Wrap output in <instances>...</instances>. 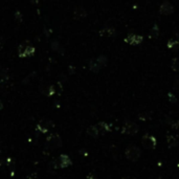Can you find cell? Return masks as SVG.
<instances>
[{
    "mask_svg": "<svg viewBox=\"0 0 179 179\" xmlns=\"http://www.w3.org/2000/svg\"><path fill=\"white\" fill-rule=\"evenodd\" d=\"M125 155L129 160L136 161V160H138V158L140 157V155H142V151H140V149L138 147H136V146H134V145H131L126 149Z\"/></svg>",
    "mask_w": 179,
    "mask_h": 179,
    "instance_id": "cell-1",
    "label": "cell"
},
{
    "mask_svg": "<svg viewBox=\"0 0 179 179\" xmlns=\"http://www.w3.org/2000/svg\"><path fill=\"white\" fill-rule=\"evenodd\" d=\"M35 54V47L29 43H23L19 46L18 56L20 58H27L32 57Z\"/></svg>",
    "mask_w": 179,
    "mask_h": 179,
    "instance_id": "cell-2",
    "label": "cell"
},
{
    "mask_svg": "<svg viewBox=\"0 0 179 179\" xmlns=\"http://www.w3.org/2000/svg\"><path fill=\"white\" fill-rule=\"evenodd\" d=\"M106 63H107V59L104 56L98 57V59L91 60L90 63H89L90 70L94 71V72H98V71L100 70L102 67H104V66L106 65Z\"/></svg>",
    "mask_w": 179,
    "mask_h": 179,
    "instance_id": "cell-3",
    "label": "cell"
},
{
    "mask_svg": "<svg viewBox=\"0 0 179 179\" xmlns=\"http://www.w3.org/2000/svg\"><path fill=\"white\" fill-rule=\"evenodd\" d=\"M46 146L51 149H57L62 146V139L58 134H51L46 140Z\"/></svg>",
    "mask_w": 179,
    "mask_h": 179,
    "instance_id": "cell-4",
    "label": "cell"
},
{
    "mask_svg": "<svg viewBox=\"0 0 179 179\" xmlns=\"http://www.w3.org/2000/svg\"><path fill=\"white\" fill-rule=\"evenodd\" d=\"M137 131H138V126L134 122H126L124 124L123 129H122L123 133L130 134V135H133V134L137 133Z\"/></svg>",
    "mask_w": 179,
    "mask_h": 179,
    "instance_id": "cell-5",
    "label": "cell"
},
{
    "mask_svg": "<svg viewBox=\"0 0 179 179\" xmlns=\"http://www.w3.org/2000/svg\"><path fill=\"white\" fill-rule=\"evenodd\" d=\"M54 164H55V167L56 168H66V167L70 166L71 160L67 155L62 154V155H60L59 157L55 160Z\"/></svg>",
    "mask_w": 179,
    "mask_h": 179,
    "instance_id": "cell-6",
    "label": "cell"
},
{
    "mask_svg": "<svg viewBox=\"0 0 179 179\" xmlns=\"http://www.w3.org/2000/svg\"><path fill=\"white\" fill-rule=\"evenodd\" d=\"M142 144L147 149H154L156 147V138L152 135H144L142 139Z\"/></svg>",
    "mask_w": 179,
    "mask_h": 179,
    "instance_id": "cell-7",
    "label": "cell"
},
{
    "mask_svg": "<svg viewBox=\"0 0 179 179\" xmlns=\"http://www.w3.org/2000/svg\"><path fill=\"white\" fill-rule=\"evenodd\" d=\"M144 40V37L140 35H134V34H129L125 38V42L128 44H132V45H137L140 44Z\"/></svg>",
    "mask_w": 179,
    "mask_h": 179,
    "instance_id": "cell-8",
    "label": "cell"
},
{
    "mask_svg": "<svg viewBox=\"0 0 179 179\" xmlns=\"http://www.w3.org/2000/svg\"><path fill=\"white\" fill-rule=\"evenodd\" d=\"M159 12H160L161 15L168 16L174 12V7H173V5L171 4L169 1H164V3L160 5V7H159Z\"/></svg>",
    "mask_w": 179,
    "mask_h": 179,
    "instance_id": "cell-9",
    "label": "cell"
},
{
    "mask_svg": "<svg viewBox=\"0 0 179 179\" xmlns=\"http://www.w3.org/2000/svg\"><path fill=\"white\" fill-rule=\"evenodd\" d=\"M167 47L172 50H178L179 49V35H175L172 39H170L167 43Z\"/></svg>",
    "mask_w": 179,
    "mask_h": 179,
    "instance_id": "cell-10",
    "label": "cell"
},
{
    "mask_svg": "<svg viewBox=\"0 0 179 179\" xmlns=\"http://www.w3.org/2000/svg\"><path fill=\"white\" fill-rule=\"evenodd\" d=\"M53 126L54 125H53V123H51L50 120H41V122L38 124L37 129L40 132H42V133H46V132L49 130V128H50V127H53Z\"/></svg>",
    "mask_w": 179,
    "mask_h": 179,
    "instance_id": "cell-11",
    "label": "cell"
},
{
    "mask_svg": "<svg viewBox=\"0 0 179 179\" xmlns=\"http://www.w3.org/2000/svg\"><path fill=\"white\" fill-rule=\"evenodd\" d=\"M101 36H105V37H112L115 35V29L113 27H105V28L100 31Z\"/></svg>",
    "mask_w": 179,
    "mask_h": 179,
    "instance_id": "cell-12",
    "label": "cell"
},
{
    "mask_svg": "<svg viewBox=\"0 0 179 179\" xmlns=\"http://www.w3.org/2000/svg\"><path fill=\"white\" fill-rule=\"evenodd\" d=\"M96 127H98L100 134H104V133H106V132L110 131V126L108 125V124H106V123H104V122L98 124V125H96Z\"/></svg>",
    "mask_w": 179,
    "mask_h": 179,
    "instance_id": "cell-13",
    "label": "cell"
},
{
    "mask_svg": "<svg viewBox=\"0 0 179 179\" xmlns=\"http://www.w3.org/2000/svg\"><path fill=\"white\" fill-rule=\"evenodd\" d=\"M41 91H42L43 94L50 96V95H53L54 93H55V88H54V86L47 85V86H44L42 89H41Z\"/></svg>",
    "mask_w": 179,
    "mask_h": 179,
    "instance_id": "cell-14",
    "label": "cell"
},
{
    "mask_svg": "<svg viewBox=\"0 0 179 179\" xmlns=\"http://www.w3.org/2000/svg\"><path fill=\"white\" fill-rule=\"evenodd\" d=\"M87 133L92 137H98V135H100V132H98V129L96 126L89 127V128L87 129Z\"/></svg>",
    "mask_w": 179,
    "mask_h": 179,
    "instance_id": "cell-15",
    "label": "cell"
},
{
    "mask_svg": "<svg viewBox=\"0 0 179 179\" xmlns=\"http://www.w3.org/2000/svg\"><path fill=\"white\" fill-rule=\"evenodd\" d=\"M158 35H159V27L157 24H155L153 27H152V29L150 31V34H149V37L150 38H152V39H154V38H157L158 37Z\"/></svg>",
    "mask_w": 179,
    "mask_h": 179,
    "instance_id": "cell-16",
    "label": "cell"
},
{
    "mask_svg": "<svg viewBox=\"0 0 179 179\" xmlns=\"http://www.w3.org/2000/svg\"><path fill=\"white\" fill-rule=\"evenodd\" d=\"M171 67L174 71H178L179 72V58H174L171 63Z\"/></svg>",
    "mask_w": 179,
    "mask_h": 179,
    "instance_id": "cell-17",
    "label": "cell"
},
{
    "mask_svg": "<svg viewBox=\"0 0 179 179\" xmlns=\"http://www.w3.org/2000/svg\"><path fill=\"white\" fill-rule=\"evenodd\" d=\"M168 145H169V147H175L176 145H177V139L175 138V136L173 135H169L168 136Z\"/></svg>",
    "mask_w": 179,
    "mask_h": 179,
    "instance_id": "cell-18",
    "label": "cell"
},
{
    "mask_svg": "<svg viewBox=\"0 0 179 179\" xmlns=\"http://www.w3.org/2000/svg\"><path fill=\"white\" fill-rule=\"evenodd\" d=\"M74 15L78 18H83L86 16V12H85L83 9H76V12H74Z\"/></svg>",
    "mask_w": 179,
    "mask_h": 179,
    "instance_id": "cell-19",
    "label": "cell"
},
{
    "mask_svg": "<svg viewBox=\"0 0 179 179\" xmlns=\"http://www.w3.org/2000/svg\"><path fill=\"white\" fill-rule=\"evenodd\" d=\"M173 87H174L175 90H177V91H179V76L178 78L175 79L174 81V85H173Z\"/></svg>",
    "mask_w": 179,
    "mask_h": 179,
    "instance_id": "cell-20",
    "label": "cell"
},
{
    "mask_svg": "<svg viewBox=\"0 0 179 179\" xmlns=\"http://www.w3.org/2000/svg\"><path fill=\"white\" fill-rule=\"evenodd\" d=\"M169 98H170V101L173 102V103H175L176 102V98L174 94H172V93H169Z\"/></svg>",
    "mask_w": 179,
    "mask_h": 179,
    "instance_id": "cell-21",
    "label": "cell"
},
{
    "mask_svg": "<svg viewBox=\"0 0 179 179\" xmlns=\"http://www.w3.org/2000/svg\"><path fill=\"white\" fill-rule=\"evenodd\" d=\"M124 179H136V178H134V177H130V176H129V177H126V178H124Z\"/></svg>",
    "mask_w": 179,
    "mask_h": 179,
    "instance_id": "cell-22",
    "label": "cell"
},
{
    "mask_svg": "<svg viewBox=\"0 0 179 179\" xmlns=\"http://www.w3.org/2000/svg\"><path fill=\"white\" fill-rule=\"evenodd\" d=\"M2 107H3V106H2V103L0 102V109H2Z\"/></svg>",
    "mask_w": 179,
    "mask_h": 179,
    "instance_id": "cell-23",
    "label": "cell"
}]
</instances>
